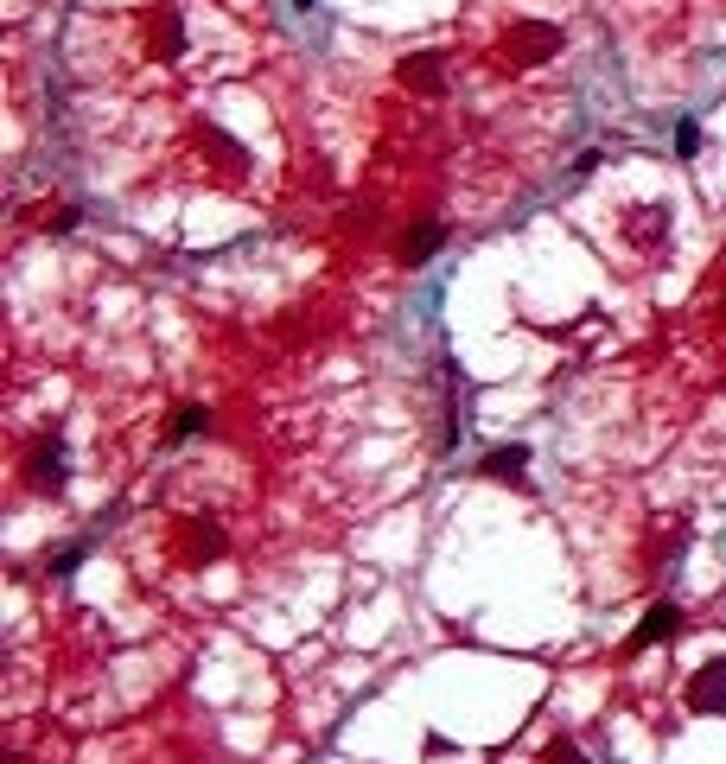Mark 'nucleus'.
<instances>
[{
	"label": "nucleus",
	"mask_w": 726,
	"mask_h": 764,
	"mask_svg": "<svg viewBox=\"0 0 726 764\" xmlns=\"http://www.w3.org/2000/svg\"><path fill=\"white\" fill-rule=\"evenodd\" d=\"M20 478L32 484V491H64V478H71V459H64V433H58V427H45L39 440L26 446Z\"/></svg>",
	"instance_id": "obj_1"
},
{
	"label": "nucleus",
	"mask_w": 726,
	"mask_h": 764,
	"mask_svg": "<svg viewBox=\"0 0 726 764\" xmlns=\"http://www.w3.org/2000/svg\"><path fill=\"white\" fill-rule=\"evenodd\" d=\"M555 51H561V26L523 20V26H510V32H504V45H497V58H504L510 71H529V64L555 58Z\"/></svg>",
	"instance_id": "obj_2"
},
{
	"label": "nucleus",
	"mask_w": 726,
	"mask_h": 764,
	"mask_svg": "<svg viewBox=\"0 0 726 764\" xmlns=\"http://www.w3.org/2000/svg\"><path fill=\"white\" fill-rule=\"evenodd\" d=\"M172 535H179V542H172V554H179L185 567H211V561H223V554H230V535H223V523H211V516H185Z\"/></svg>",
	"instance_id": "obj_3"
},
{
	"label": "nucleus",
	"mask_w": 726,
	"mask_h": 764,
	"mask_svg": "<svg viewBox=\"0 0 726 764\" xmlns=\"http://www.w3.org/2000/svg\"><path fill=\"white\" fill-rule=\"evenodd\" d=\"M682 707H688V714H714V720H726V656H714V663H701L695 675H688Z\"/></svg>",
	"instance_id": "obj_4"
},
{
	"label": "nucleus",
	"mask_w": 726,
	"mask_h": 764,
	"mask_svg": "<svg viewBox=\"0 0 726 764\" xmlns=\"http://www.w3.org/2000/svg\"><path fill=\"white\" fill-rule=\"evenodd\" d=\"M682 637V605H650L644 612V624H637V631L625 637V656H637V650H656V644H676Z\"/></svg>",
	"instance_id": "obj_5"
},
{
	"label": "nucleus",
	"mask_w": 726,
	"mask_h": 764,
	"mask_svg": "<svg viewBox=\"0 0 726 764\" xmlns=\"http://www.w3.org/2000/svg\"><path fill=\"white\" fill-rule=\"evenodd\" d=\"M395 77H402L414 96H440V90H446V58H440V51H421V58H402V64H395Z\"/></svg>",
	"instance_id": "obj_6"
},
{
	"label": "nucleus",
	"mask_w": 726,
	"mask_h": 764,
	"mask_svg": "<svg viewBox=\"0 0 726 764\" xmlns=\"http://www.w3.org/2000/svg\"><path fill=\"white\" fill-rule=\"evenodd\" d=\"M440 242H446V230H440L434 217H421V223H408V230H402V242H395V255H402V262L414 268V262H427V255H434Z\"/></svg>",
	"instance_id": "obj_7"
},
{
	"label": "nucleus",
	"mask_w": 726,
	"mask_h": 764,
	"mask_svg": "<svg viewBox=\"0 0 726 764\" xmlns=\"http://www.w3.org/2000/svg\"><path fill=\"white\" fill-rule=\"evenodd\" d=\"M529 472V446H491V453L478 459V478H510V484H523ZM529 491V484H523Z\"/></svg>",
	"instance_id": "obj_8"
},
{
	"label": "nucleus",
	"mask_w": 726,
	"mask_h": 764,
	"mask_svg": "<svg viewBox=\"0 0 726 764\" xmlns=\"http://www.w3.org/2000/svg\"><path fill=\"white\" fill-rule=\"evenodd\" d=\"M198 147L211 153V160H217L223 172H230V179H242V172H249V153H242V147H236V141H230V134H223V128H211V121H204V128H198Z\"/></svg>",
	"instance_id": "obj_9"
},
{
	"label": "nucleus",
	"mask_w": 726,
	"mask_h": 764,
	"mask_svg": "<svg viewBox=\"0 0 726 764\" xmlns=\"http://www.w3.org/2000/svg\"><path fill=\"white\" fill-rule=\"evenodd\" d=\"M631 242H637V249L669 242V211H631Z\"/></svg>",
	"instance_id": "obj_10"
},
{
	"label": "nucleus",
	"mask_w": 726,
	"mask_h": 764,
	"mask_svg": "<svg viewBox=\"0 0 726 764\" xmlns=\"http://www.w3.org/2000/svg\"><path fill=\"white\" fill-rule=\"evenodd\" d=\"M198 433H211V408H179L172 427H166V446H185V440H198Z\"/></svg>",
	"instance_id": "obj_11"
},
{
	"label": "nucleus",
	"mask_w": 726,
	"mask_h": 764,
	"mask_svg": "<svg viewBox=\"0 0 726 764\" xmlns=\"http://www.w3.org/2000/svg\"><path fill=\"white\" fill-rule=\"evenodd\" d=\"M153 26H160V32H147V45L160 51V58H179V51H185V39H179V20H172V13H160Z\"/></svg>",
	"instance_id": "obj_12"
},
{
	"label": "nucleus",
	"mask_w": 726,
	"mask_h": 764,
	"mask_svg": "<svg viewBox=\"0 0 726 764\" xmlns=\"http://www.w3.org/2000/svg\"><path fill=\"white\" fill-rule=\"evenodd\" d=\"M542 764H586V752H580L574 739H548L542 745Z\"/></svg>",
	"instance_id": "obj_13"
},
{
	"label": "nucleus",
	"mask_w": 726,
	"mask_h": 764,
	"mask_svg": "<svg viewBox=\"0 0 726 764\" xmlns=\"http://www.w3.org/2000/svg\"><path fill=\"white\" fill-rule=\"evenodd\" d=\"M77 567H83V548H64V554H51V561H45L51 580H64V573H77Z\"/></svg>",
	"instance_id": "obj_14"
},
{
	"label": "nucleus",
	"mask_w": 726,
	"mask_h": 764,
	"mask_svg": "<svg viewBox=\"0 0 726 764\" xmlns=\"http://www.w3.org/2000/svg\"><path fill=\"white\" fill-rule=\"evenodd\" d=\"M676 153H682V160H695V153H701V121H682V134H676Z\"/></svg>",
	"instance_id": "obj_15"
},
{
	"label": "nucleus",
	"mask_w": 726,
	"mask_h": 764,
	"mask_svg": "<svg viewBox=\"0 0 726 764\" xmlns=\"http://www.w3.org/2000/svg\"><path fill=\"white\" fill-rule=\"evenodd\" d=\"M293 7H313V0H293Z\"/></svg>",
	"instance_id": "obj_16"
},
{
	"label": "nucleus",
	"mask_w": 726,
	"mask_h": 764,
	"mask_svg": "<svg viewBox=\"0 0 726 764\" xmlns=\"http://www.w3.org/2000/svg\"><path fill=\"white\" fill-rule=\"evenodd\" d=\"M720 319H726V306H720Z\"/></svg>",
	"instance_id": "obj_17"
}]
</instances>
